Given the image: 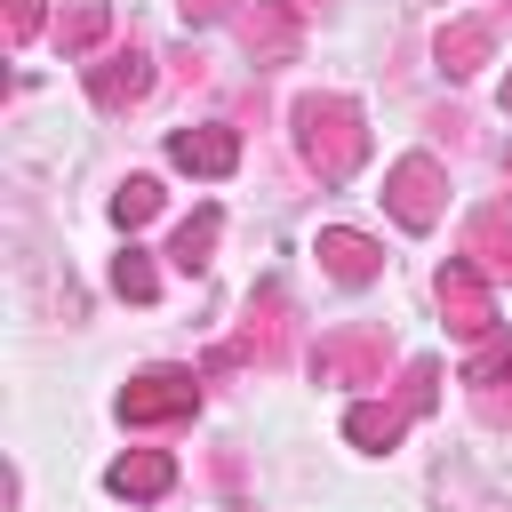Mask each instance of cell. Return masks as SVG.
Listing matches in <instances>:
<instances>
[{"instance_id": "3957f363", "label": "cell", "mask_w": 512, "mask_h": 512, "mask_svg": "<svg viewBox=\"0 0 512 512\" xmlns=\"http://www.w3.org/2000/svg\"><path fill=\"white\" fill-rule=\"evenodd\" d=\"M384 200H392V216H400L408 232H432V224H440V160H432V152H408V160L384 176Z\"/></svg>"}, {"instance_id": "9c48e42d", "label": "cell", "mask_w": 512, "mask_h": 512, "mask_svg": "<svg viewBox=\"0 0 512 512\" xmlns=\"http://www.w3.org/2000/svg\"><path fill=\"white\" fill-rule=\"evenodd\" d=\"M168 480H176V464H168L160 448H144V456H120V464L104 472V488H112V496H128V504H152V496H168Z\"/></svg>"}, {"instance_id": "ba28073f", "label": "cell", "mask_w": 512, "mask_h": 512, "mask_svg": "<svg viewBox=\"0 0 512 512\" xmlns=\"http://www.w3.org/2000/svg\"><path fill=\"white\" fill-rule=\"evenodd\" d=\"M320 376L384 384V336H336V344H320Z\"/></svg>"}, {"instance_id": "ac0fdd59", "label": "cell", "mask_w": 512, "mask_h": 512, "mask_svg": "<svg viewBox=\"0 0 512 512\" xmlns=\"http://www.w3.org/2000/svg\"><path fill=\"white\" fill-rule=\"evenodd\" d=\"M432 400H440V360H416V368H408V384H400V408H408V416H424Z\"/></svg>"}, {"instance_id": "52a82bcc", "label": "cell", "mask_w": 512, "mask_h": 512, "mask_svg": "<svg viewBox=\"0 0 512 512\" xmlns=\"http://www.w3.org/2000/svg\"><path fill=\"white\" fill-rule=\"evenodd\" d=\"M464 264H472L480 280H512V224H504V208L472 216V232H464Z\"/></svg>"}, {"instance_id": "2e32d148", "label": "cell", "mask_w": 512, "mask_h": 512, "mask_svg": "<svg viewBox=\"0 0 512 512\" xmlns=\"http://www.w3.org/2000/svg\"><path fill=\"white\" fill-rule=\"evenodd\" d=\"M112 216H120V224H152V216H160V184H152V176H128V184L112 192Z\"/></svg>"}, {"instance_id": "7a4b0ae2", "label": "cell", "mask_w": 512, "mask_h": 512, "mask_svg": "<svg viewBox=\"0 0 512 512\" xmlns=\"http://www.w3.org/2000/svg\"><path fill=\"white\" fill-rule=\"evenodd\" d=\"M200 408V376L192 368H144L120 392V424H184Z\"/></svg>"}, {"instance_id": "277c9868", "label": "cell", "mask_w": 512, "mask_h": 512, "mask_svg": "<svg viewBox=\"0 0 512 512\" xmlns=\"http://www.w3.org/2000/svg\"><path fill=\"white\" fill-rule=\"evenodd\" d=\"M144 88H152V56H144V48H112V56L88 64V96H96V112H128Z\"/></svg>"}, {"instance_id": "5b68a950", "label": "cell", "mask_w": 512, "mask_h": 512, "mask_svg": "<svg viewBox=\"0 0 512 512\" xmlns=\"http://www.w3.org/2000/svg\"><path fill=\"white\" fill-rule=\"evenodd\" d=\"M440 312L456 320V336H496V296H488V280L464 256L440 272Z\"/></svg>"}, {"instance_id": "ffe728a7", "label": "cell", "mask_w": 512, "mask_h": 512, "mask_svg": "<svg viewBox=\"0 0 512 512\" xmlns=\"http://www.w3.org/2000/svg\"><path fill=\"white\" fill-rule=\"evenodd\" d=\"M232 8H240V0H176L184 24H216V16H232Z\"/></svg>"}, {"instance_id": "9a60e30c", "label": "cell", "mask_w": 512, "mask_h": 512, "mask_svg": "<svg viewBox=\"0 0 512 512\" xmlns=\"http://www.w3.org/2000/svg\"><path fill=\"white\" fill-rule=\"evenodd\" d=\"M296 48V16L280 8V0H264L256 16H248V56H288Z\"/></svg>"}, {"instance_id": "30bf717a", "label": "cell", "mask_w": 512, "mask_h": 512, "mask_svg": "<svg viewBox=\"0 0 512 512\" xmlns=\"http://www.w3.org/2000/svg\"><path fill=\"white\" fill-rule=\"evenodd\" d=\"M320 264H328V272H336L344 288H360V280H376V264H384V248L336 224V232H320Z\"/></svg>"}, {"instance_id": "e0dca14e", "label": "cell", "mask_w": 512, "mask_h": 512, "mask_svg": "<svg viewBox=\"0 0 512 512\" xmlns=\"http://www.w3.org/2000/svg\"><path fill=\"white\" fill-rule=\"evenodd\" d=\"M112 288H120L128 304H152V296H160V280H152V264H144V248H128V256L112 264Z\"/></svg>"}, {"instance_id": "8992f818", "label": "cell", "mask_w": 512, "mask_h": 512, "mask_svg": "<svg viewBox=\"0 0 512 512\" xmlns=\"http://www.w3.org/2000/svg\"><path fill=\"white\" fill-rule=\"evenodd\" d=\"M168 160L192 168V176H232L240 168V136L232 128H176L168 136Z\"/></svg>"}, {"instance_id": "5bb4252c", "label": "cell", "mask_w": 512, "mask_h": 512, "mask_svg": "<svg viewBox=\"0 0 512 512\" xmlns=\"http://www.w3.org/2000/svg\"><path fill=\"white\" fill-rule=\"evenodd\" d=\"M344 432H352L360 448H392V440L408 432V408H400V400H392V408H376V400H360V408L344 416Z\"/></svg>"}, {"instance_id": "7c38bea8", "label": "cell", "mask_w": 512, "mask_h": 512, "mask_svg": "<svg viewBox=\"0 0 512 512\" xmlns=\"http://www.w3.org/2000/svg\"><path fill=\"white\" fill-rule=\"evenodd\" d=\"M104 32H112V0H72V8L56 16V48H64V56H88Z\"/></svg>"}, {"instance_id": "44dd1931", "label": "cell", "mask_w": 512, "mask_h": 512, "mask_svg": "<svg viewBox=\"0 0 512 512\" xmlns=\"http://www.w3.org/2000/svg\"><path fill=\"white\" fill-rule=\"evenodd\" d=\"M504 112H512V80H504Z\"/></svg>"}, {"instance_id": "d6986e66", "label": "cell", "mask_w": 512, "mask_h": 512, "mask_svg": "<svg viewBox=\"0 0 512 512\" xmlns=\"http://www.w3.org/2000/svg\"><path fill=\"white\" fill-rule=\"evenodd\" d=\"M32 32H40V0H8V40L24 48Z\"/></svg>"}, {"instance_id": "6da1fadb", "label": "cell", "mask_w": 512, "mask_h": 512, "mask_svg": "<svg viewBox=\"0 0 512 512\" xmlns=\"http://www.w3.org/2000/svg\"><path fill=\"white\" fill-rule=\"evenodd\" d=\"M296 144L304 160L320 168V184H344L368 152V128H360V104L352 96H304L296 104Z\"/></svg>"}, {"instance_id": "4fadbf2b", "label": "cell", "mask_w": 512, "mask_h": 512, "mask_svg": "<svg viewBox=\"0 0 512 512\" xmlns=\"http://www.w3.org/2000/svg\"><path fill=\"white\" fill-rule=\"evenodd\" d=\"M216 232H224V216H216V208L184 216V224H176V240H168V264H176V272H200V264H208V248H216Z\"/></svg>"}, {"instance_id": "8fae6325", "label": "cell", "mask_w": 512, "mask_h": 512, "mask_svg": "<svg viewBox=\"0 0 512 512\" xmlns=\"http://www.w3.org/2000/svg\"><path fill=\"white\" fill-rule=\"evenodd\" d=\"M488 48H496V24H488V16H456V24H440V72H472Z\"/></svg>"}]
</instances>
